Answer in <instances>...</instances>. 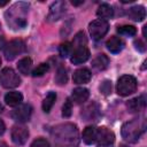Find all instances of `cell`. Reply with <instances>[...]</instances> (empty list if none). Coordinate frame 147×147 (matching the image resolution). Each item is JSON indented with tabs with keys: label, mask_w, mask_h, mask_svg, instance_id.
<instances>
[{
	"label": "cell",
	"mask_w": 147,
	"mask_h": 147,
	"mask_svg": "<svg viewBox=\"0 0 147 147\" xmlns=\"http://www.w3.org/2000/svg\"><path fill=\"white\" fill-rule=\"evenodd\" d=\"M55 147H77L78 130L77 126L71 123H64L55 126L52 131Z\"/></svg>",
	"instance_id": "6da1fadb"
},
{
	"label": "cell",
	"mask_w": 147,
	"mask_h": 147,
	"mask_svg": "<svg viewBox=\"0 0 147 147\" xmlns=\"http://www.w3.org/2000/svg\"><path fill=\"white\" fill-rule=\"evenodd\" d=\"M29 6L24 2H17L6 11V21L8 25L14 29H23L26 25V14Z\"/></svg>",
	"instance_id": "7a4b0ae2"
},
{
	"label": "cell",
	"mask_w": 147,
	"mask_h": 147,
	"mask_svg": "<svg viewBox=\"0 0 147 147\" xmlns=\"http://www.w3.org/2000/svg\"><path fill=\"white\" fill-rule=\"evenodd\" d=\"M146 129V121L144 118H134L123 124L122 137L127 142H136Z\"/></svg>",
	"instance_id": "3957f363"
},
{
	"label": "cell",
	"mask_w": 147,
	"mask_h": 147,
	"mask_svg": "<svg viewBox=\"0 0 147 147\" xmlns=\"http://www.w3.org/2000/svg\"><path fill=\"white\" fill-rule=\"evenodd\" d=\"M117 93L122 96H127L136 92L137 90V79L131 75H124L122 76L116 85Z\"/></svg>",
	"instance_id": "277c9868"
},
{
	"label": "cell",
	"mask_w": 147,
	"mask_h": 147,
	"mask_svg": "<svg viewBox=\"0 0 147 147\" xmlns=\"http://www.w3.org/2000/svg\"><path fill=\"white\" fill-rule=\"evenodd\" d=\"M0 83L6 88H14L21 84V78L11 68H3L0 72Z\"/></svg>",
	"instance_id": "5b68a950"
},
{
	"label": "cell",
	"mask_w": 147,
	"mask_h": 147,
	"mask_svg": "<svg viewBox=\"0 0 147 147\" xmlns=\"http://www.w3.org/2000/svg\"><path fill=\"white\" fill-rule=\"evenodd\" d=\"M108 29H109V24L107 21H103V20H95V21H92L88 25V30H90V34L92 36L93 39L95 40H99V39H102L106 33L108 32Z\"/></svg>",
	"instance_id": "8992f818"
},
{
	"label": "cell",
	"mask_w": 147,
	"mask_h": 147,
	"mask_svg": "<svg viewBox=\"0 0 147 147\" xmlns=\"http://www.w3.org/2000/svg\"><path fill=\"white\" fill-rule=\"evenodd\" d=\"M25 49V44L23 40L21 39H14L11 41H9L8 44H6L5 47V56L8 61L14 60L17 55H20L21 53H23Z\"/></svg>",
	"instance_id": "52a82bcc"
},
{
	"label": "cell",
	"mask_w": 147,
	"mask_h": 147,
	"mask_svg": "<svg viewBox=\"0 0 147 147\" xmlns=\"http://www.w3.org/2000/svg\"><path fill=\"white\" fill-rule=\"evenodd\" d=\"M32 114V108L30 105H18L13 111H11V118L18 123H25L30 119V116Z\"/></svg>",
	"instance_id": "ba28073f"
},
{
	"label": "cell",
	"mask_w": 147,
	"mask_h": 147,
	"mask_svg": "<svg viewBox=\"0 0 147 147\" xmlns=\"http://www.w3.org/2000/svg\"><path fill=\"white\" fill-rule=\"evenodd\" d=\"M29 138V131L25 126L15 125L11 130V140L15 145H24Z\"/></svg>",
	"instance_id": "9c48e42d"
},
{
	"label": "cell",
	"mask_w": 147,
	"mask_h": 147,
	"mask_svg": "<svg viewBox=\"0 0 147 147\" xmlns=\"http://www.w3.org/2000/svg\"><path fill=\"white\" fill-rule=\"evenodd\" d=\"M65 13V3L63 1H56L49 7V13L47 16V21L54 22L60 20Z\"/></svg>",
	"instance_id": "30bf717a"
},
{
	"label": "cell",
	"mask_w": 147,
	"mask_h": 147,
	"mask_svg": "<svg viewBox=\"0 0 147 147\" xmlns=\"http://www.w3.org/2000/svg\"><path fill=\"white\" fill-rule=\"evenodd\" d=\"M100 146H111L115 141V134L107 127H98V140Z\"/></svg>",
	"instance_id": "8fae6325"
},
{
	"label": "cell",
	"mask_w": 147,
	"mask_h": 147,
	"mask_svg": "<svg viewBox=\"0 0 147 147\" xmlns=\"http://www.w3.org/2000/svg\"><path fill=\"white\" fill-rule=\"evenodd\" d=\"M90 57V51L86 46H80V47H76L75 51L71 53V57L70 61L74 64H80L84 63L88 60Z\"/></svg>",
	"instance_id": "7c38bea8"
},
{
	"label": "cell",
	"mask_w": 147,
	"mask_h": 147,
	"mask_svg": "<svg viewBox=\"0 0 147 147\" xmlns=\"http://www.w3.org/2000/svg\"><path fill=\"white\" fill-rule=\"evenodd\" d=\"M82 116L85 118V121H96L100 116V108L95 102L88 103L83 110Z\"/></svg>",
	"instance_id": "4fadbf2b"
},
{
	"label": "cell",
	"mask_w": 147,
	"mask_h": 147,
	"mask_svg": "<svg viewBox=\"0 0 147 147\" xmlns=\"http://www.w3.org/2000/svg\"><path fill=\"white\" fill-rule=\"evenodd\" d=\"M126 107L130 110V113H139V111L144 110L146 107V96L140 95V96H137V98L130 100L126 103Z\"/></svg>",
	"instance_id": "5bb4252c"
},
{
	"label": "cell",
	"mask_w": 147,
	"mask_h": 147,
	"mask_svg": "<svg viewBox=\"0 0 147 147\" xmlns=\"http://www.w3.org/2000/svg\"><path fill=\"white\" fill-rule=\"evenodd\" d=\"M91 76L92 74L87 68H80L74 72L72 79H74V83L76 84H86L90 82Z\"/></svg>",
	"instance_id": "9a60e30c"
},
{
	"label": "cell",
	"mask_w": 147,
	"mask_h": 147,
	"mask_svg": "<svg viewBox=\"0 0 147 147\" xmlns=\"http://www.w3.org/2000/svg\"><path fill=\"white\" fill-rule=\"evenodd\" d=\"M106 46H107V48H108V51H109L110 53L116 54V53H119V52L123 49L124 42H123V40H122L119 37L113 36V37H110V38L107 40Z\"/></svg>",
	"instance_id": "2e32d148"
},
{
	"label": "cell",
	"mask_w": 147,
	"mask_h": 147,
	"mask_svg": "<svg viewBox=\"0 0 147 147\" xmlns=\"http://www.w3.org/2000/svg\"><path fill=\"white\" fill-rule=\"evenodd\" d=\"M88 96H90V92H88V90L85 88V87H77V88H75V90L72 91V93H71V99H72V101H74L75 103H78V105L84 103V102L88 99Z\"/></svg>",
	"instance_id": "e0dca14e"
},
{
	"label": "cell",
	"mask_w": 147,
	"mask_h": 147,
	"mask_svg": "<svg viewBox=\"0 0 147 147\" xmlns=\"http://www.w3.org/2000/svg\"><path fill=\"white\" fill-rule=\"evenodd\" d=\"M127 16L136 22H141L145 17H146V10L145 7L142 6H133L129 9L127 11Z\"/></svg>",
	"instance_id": "ac0fdd59"
},
{
	"label": "cell",
	"mask_w": 147,
	"mask_h": 147,
	"mask_svg": "<svg viewBox=\"0 0 147 147\" xmlns=\"http://www.w3.org/2000/svg\"><path fill=\"white\" fill-rule=\"evenodd\" d=\"M83 140L87 145H92L98 140V127L87 126L83 132Z\"/></svg>",
	"instance_id": "d6986e66"
},
{
	"label": "cell",
	"mask_w": 147,
	"mask_h": 147,
	"mask_svg": "<svg viewBox=\"0 0 147 147\" xmlns=\"http://www.w3.org/2000/svg\"><path fill=\"white\" fill-rule=\"evenodd\" d=\"M109 64V59L105 54H98L93 60H92V67L96 71L105 70Z\"/></svg>",
	"instance_id": "ffe728a7"
},
{
	"label": "cell",
	"mask_w": 147,
	"mask_h": 147,
	"mask_svg": "<svg viewBox=\"0 0 147 147\" xmlns=\"http://www.w3.org/2000/svg\"><path fill=\"white\" fill-rule=\"evenodd\" d=\"M96 15L100 17V20H108V18H111L113 15H114V9L108 3H101L96 10Z\"/></svg>",
	"instance_id": "44dd1931"
},
{
	"label": "cell",
	"mask_w": 147,
	"mask_h": 147,
	"mask_svg": "<svg viewBox=\"0 0 147 147\" xmlns=\"http://www.w3.org/2000/svg\"><path fill=\"white\" fill-rule=\"evenodd\" d=\"M23 100V95L20 93V92H8L6 95H5V101L8 106H11V107H16L18 105H21Z\"/></svg>",
	"instance_id": "7402d4cb"
},
{
	"label": "cell",
	"mask_w": 147,
	"mask_h": 147,
	"mask_svg": "<svg viewBox=\"0 0 147 147\" xmlns=\"http://www.w3.org/2000/svg\"><path fill=\"white\" fill-rule=\"evenodd\" d=\"M17 69L21 74L29 75L31 72V69H32V60L29 56H25V57L21 59L17 63Z\"/></svg>",
	"instance_id": "603a6c76"
},
{
	"label": "cell",
	"mask_w": 147,
	"mask_h": 147,
	"mask_svg": "<svg viewBox=\"0 0 147 147\" xmlns=\"http://www.w3.org/2000/svg\"><path fill=\"white\" fill-rule=\"evenodd\" d=\"M55 100H56V94H55V92H49V93L46 95V98L44 99V101H42V110H44L45 113H49L51 109H52V107H53L54 103H55Z\"/></svg>",
	"instance_id": "cb8c5ba5"
},
{
	"label": "cell",
	"mask_w": 147,
	"mask_h": 147,
	"mask_svg": "<svg viewBox=\"0 0 147 147\" xmlns=\"http://www.w3.org/2000/svg\"><path fill=\"white\" fill-rule=\"evenodd\" d=\"M55 82L57 85H65L68 82V74H67V69L63 67H60L56 71L55 75Z\"/></svg>",
	"instance_id": "d4e9b609"
},
{
	"label": "cell",
	"mask_w": 147,
	"mask_h": 147,
	"mask_svg": "<svg viewBox=\"0 0 147 147\" xmlns=\"http://www.w3.org/2000/svg\"><path fill=\"white\" fill-rule=\"evenodd\" d=\"M117 32L122 36L133 37L137 33V29L133 25H121V26L117 28Z\"/></svg>",
	"instance_id": "484cf974"
},
{
	"label": "cell",
	"mask_w": 147,
	"mask_h": 147,
	"mask_svg": "<svg viewBox=\"0 0 147 147\" xmlns=\"http://www.w3.org/2000/svg\"><path fill=\"white\" fill-rule=\"evenodd\" d=\"M72 49H74L72 44L67 41V42L61 44V46H60V48H59V52H60V55H61L62 57H67V56L71 55Z\"/></svg>",
	"instance_id": "4316f807"
},
{
	"label": "cell",
	"mask_w": 147,
	"mask_h": 147,
	"mask_svg": "<svg viewBox=\"0 0 147 147\" xmlns=\"http://www.w3.org/2000/svg\"><path fill=\"white\" fill-rule=\"evenodd\" d=\"M49 69V65L47 63H40L36 69L32 70V76L33 77H40L42 75H45Z\"/></svg>",
	"instance_id": "83f0119b"
},
{
	"label": "cell",
	"mask_w": 147,
	"mask_h": 147,
	"mask_svg": "<svg viewBox=\"0 0 147 147\" xmlns=\"http://www.w3.org/2000/svg\"><path fill=\"white\" fill-rule=\"evenodd\" d=\"M72 46H76V47L86 46V38H85L84 32H78V33L75 36V39H74Z\"/></svg>",
	"instance_id": "f1b7e54d"
},
{
	"label": "cell",
	"mask_w": 147,
	"mask_h": 147,
	"mask_svg": "<svg viewBox=\"0 0 147 147\" xmlns=\"http://www.w3.org/2000/svg\"><path fill=\"white\" fill-rule=\"evenodd\" d=\"M100 92L103 95H108L111 93V82L110 80H103L100 85Z\"/></svg>",
	"instance_id": "f546056e"
},
{
	"label": "cell",
	"mask_w": 147,
	"mask_h": 147,
	"mask_svg": "<svg viewBox=\"0 0 147 147\" xmlns=\"http://www.w3.org/2000/svg\"><path fill=\"white\" fill-rule=\"evenodd\" d=\"M71 110H72V105H71V101L68 99V100L64 102L63 107H62V116H63V117H70Z\"/></svg>",
	"instance_id": "4dcf8cb0"
},
{
	"label": "cell",
	"mask_w": 147,
	"mask_h": 147,
	"mask_svg": "<svg viewBox=\"0 0 147 147\" xmlns=\"http://www.w3.org/2000/svg\"><path fill=\"white\" fill-rule=\"evenodd\" d=\"M30 147H51L49 142L44 139V138H37L36 140H33V142L31 144Z\"/></svg>",
	"instance_id": "1f68e13d"
},
{
	"label": "cell",
	"mask_w": 147,
	"mask_h": 147,
	"mask_svg": "<svg viewBox=\"0 0 147 147\" xmlns=\"http://www.w3.org/2000/svg\"><path fill=\"white\" fill-rule=\"evenodd\" d=\"M134 45H136V48L138 49V51H140V52H145V49H146V46H145V44L141 41V40H136L134 41Z\"/></svg>",
	"instance_id": "d6a6232c"
},
{
	"label": "cell",
	"mask_w": 147,
	"mask_h": 147,
	"mask_svg": "<svg viewBox=\"0 0 147 147\" xmlns=\"http://www.w3.org/2000/svg\"><path fill=\"white\" fill-rule=\"evenodd\" d=\"M5 130H6V126H5V123H3V122H2L1 119H0V136H1V134H2L3 132H5Z\"/></svg>",
	"instance_id": "836d02e7"
},
{
	"label": "cell",
	"mask_w": 147,
	"mask_h": 147,
	"mask_svg": "<svg viewBox=\"0 0 147 147\" xmlns=\"http://www.w3.org/2000/svg\"><path fill=\"white\" fill-rule=\"evenodd\" d=\"M84 1L83 0H80V1H71V3L72 5H75V6H78V5H82Z\"/></svg>",
	"instance_id": "e575fe53"
},
{
	"label": "cell",
	"mask_w": 147,
	"mask_h": 147,
	"mask_svg": "<svg viewBox=\"0 0 147 147\" xmlns=\"http://www.w3.org/2000/svg\"><path fill=\"white\" fill-rule=\"evenodd\" d=\"M7 3V1H0V6H5Z\"/></svg>",
	"instance_id": "d590c367"
},
{
	"label": "cell",
	"mask_w": 147,
	"mask_h": 147,
	"mask_svg": "<svg viewBox=\"0 0 147 147\" xmlns=\"http://www.w3.org/2000/svg\"><path fill=\"white\" fill-rule=\"evenodd\" d=\"M2 110H3V107H2V105H1V103H0V113H1V111H2Z\"/></svg>",
	"instance_id": "8d00e7d4"
},
{
	"label": "cell",
	"mask_w": 147,
	"mask_h": 147,
	"mask_svg": "<svg viewBox=\"0 0 147 147\" xmlns=\"http://www.w3.org/2000/svg\"><path fill=\"white\" fill-rule=\"evenodd\" d=\"M99 147H111V146H100V145H99Z\"/></svg>",
	"instance_id": "74e56055"
},
{
	"label": "cell",
	"mask_w": 147,
	"mask_h": 147,
	"mask_svg": "<svg viewBox=\"0 0 147 147\" xmlns=\"http://www.w3.org/2000/svg\"><path fill=\"white\" fill-rule=\"evenodd\" d=\"M121 147H126V146H121Z\"/></svg>",
	"instance_id": "f35d334b"
},
{
	"label": "cell",
	"mask_w": 147,
	"mask_h": 147,
	"mask_svg": "<svg viewBox=\"0 0 147 147\" xmlns=\"http://www.w3.org/2000/svg\"><path fill=\"white\" fill-rule=\"evenodd\" d=\"M0 64H1V59H0Z\"/></svg>",
	"instance_id": "ab89813d"
}]
</instances>
